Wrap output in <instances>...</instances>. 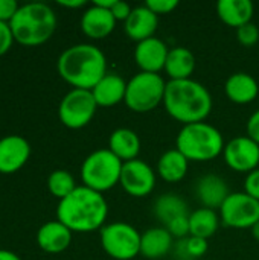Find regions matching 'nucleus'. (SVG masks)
I'll list each match as a JSON object with an SVG mask.
<instances>
[{
    "label": "nucleus",
    "mask_w": 259,
    "mask_h": 260,
    "mask_svg": "<svg viewBox=\"0 0 259 260\" xmlns=\"http://www.w3.org/2000/svg\"><path fill=\"white\" fill-rule=\"evenodd\" d=\"M12 43H14V35L9 23L0 21V56H3L11 49Z\"/></svg>",
    "instance_id": "72a5a7b5"
},
{
    "label": "nucleus",
    "mask_w": 259,
    "mask_h": 260,
    "mask_svg": "<svg viewBox=\"0 0 259 260\" xmlns=\"http://www.w3.org/2000/svg\"><path fill=\"white\" fill-rule=\"evenodd\" d=\"M140 233L127 222L105 224L99 230L102 250L114 260H133L140 254Z\"/></svg>",
    "instance_id": "6e6552de"
},
{
    "label": "nucleus",
    "mask_w": 259,
    "mask_h": 260,
    "mask_svg": "<svg viewBox=\"0 0 259 260\" xmlns=\"http://www.w3.org/2000/svg\"><path fill=\"white\" fill-rule=\"evenodd\" d=\"M114 3H116V0H95L93 2V5H96L99 8H104V9H110V11H111Z\"/></svg>",
    "instance_id": "ea45409f"
},
{
    "label": "nucleus",
    "mask_w": 259,
    "mask_h": 260,
    "mask_svg": "<svg viewBox=\"0 0 259 260\" xmlns=\"http://www.w3.org/2000/svg\"><path fill=\"white\" fill-rule=\"evenodd\" d=\"M229 195L231 192L227 183L224 181V178L215 174L203 175L195 184V197L206 209H220Z\"/></svg>",
    "instance_id": "dca6fc26"
},
{
    "label": "nucleus",
    "mask_w": 259,
    "mask_h": 260,
    "mask_svg": "<svg viewBox=\"0 0 259 260\" xmlns=\"http://www.w3.org/2000/svg\"><path fill=\"white\" fill-rule=\"evenodd\" d=\"M244 192L259 201V168L246 175V178H244Z\"/></svg>",
    "instance_id": "473e14b6"
},
{
    "label": "nucleus",
    "mask_w": 259,
    "mask_h": 260,
    "mask_svg": "<svg viewBox=\"0 0 259 260\" xmlns=\"http://www.w3.org/2000/svg\"><path fill=\"white\" fill-rule=\"evenodd\" d=\"M14 41L23 46H40L52 38L56 29L55 11L41 2L21 5L9 21Z\"/></svg>",
    "instance_id": "20e7f679"
},
{
    "label": "nucleus",
    "mask_w": 259,
    "mask_h": 260,
    "mask_svg": "<svg viewBox=\"0 0 259 260\" xmlns=\"http://www.w3.org/2000/svg\"><path fill=\"white\" fill-rule=\"evenodd\" d=\"M220 221V215L215 210L200 207L189 213V236L208 241L217 233Z\"/></svg>",
    "instance_id": "a878e982"
},
{
    "label": "nucleus",
    "mask_w": 259,
    "mask_h": 260,
    "mask_svg": "<svg viewBox=\"0 0 259 260\" xmlns=\"http://www.w3.org/2000/svg\"><path fill=\"white\" fill-rule=\"evenodd\" d=\"M108 204L102 193L85 186H78L63 198L56 207V219L72 233H92L105 225Z\"/></svg>",
    "instance_id": "f257e3e1"
},
{
    "label": "nucleus",
    "mask_w": 259,
    "mask_h": 260,
    "mask_svg": "<svg viewBox=\"0 0 259 260\" xmlns=\"http://www.w3.org/2000/svg\"><path fill=\"white\" fill-rule=\"evenodd\" d=\"M237 38L240 41V44L246 46V47H250V46H255L259 41V29L255 23H247L241 27L237 29Z\"/></svg>",
    "instance_id": "c756f323"
},
{
    "label": "nucleus",
    "mask_w": 259,
    "mask_h": 260,
    "mask_svg": "<svg viewBox=\"0 0 259 260\" xmlns=\"http://www.w3.org/2000/svg\"><path fill=\"white\" fill-rule=\"evenodd\" d=\"M116 23L118 21L110 9L92 5L81 17V30L92 40H102L114 30Z\"/></svg>",
    "instance_id": "2eb2a0df"
},
{
    "label": "nucleus",
    "mask_w": 259,
    "mask_h": 260,
    "mask_svg": "<svg viewBox=\"0 0 259 260\" xmlns=\"http://www.w3.org/2000/svg\"><path fill=\"white\" fill-rule=\"evenodd\" d=\"M250 232H252V236H253V238H255V239L259 242V221L255 224V225H253V227H252V229H250Z\"/></svg>",
    "instance_id": "a19ab883"
},
{
    "label": "nucleus",
    "mask_w": 259,
    "mask_h": 260,
    "mask_svg": "<svg viewBox=\"0 0 259 260\" xmlns=\"http://www.w3.org/2000/svg\"><path fill=\"white\" fill-rule=\"evenodd\" d=\"M220 219L231 229H252L259 221V201L246 192H234L220 207Z\"/></svg>",
    "instance_id": "9d476101"
},
{
    "label": "nucleus",
    "mask_w": 259,
    "mask_h": 260,
    "mask_svg": "<svg viewBox=\"0 0 259 260\" xmlns=\"http://www.w3.org/2000/svg\"><path fill=\"white\" fill-rule=\"evenodd\" d=\"M224 93L231 102L238 105H247L258 98L259 84L252 75L238 72L227 78L224 84Z\"/></svg>",
    "instance_id": "aec40b11"
},
{
    "label": "nucleus",
    "mask_w": 259,
    "mask_h": 260,
    "mask_svg": "<svg viewBox=\"0 0 259 260\" xmlns=\"http://www.w3.org/2000/svg\"><path fill=\"white\" fill-rule=\"evenodd\" d=\"M0 260H21L15 253L9 250H0Z\"/></svg>",
    "instance_id": "58836bf2"
},
{
    "label": "nucleus",
    "mask_w": 259,
    "mask_h": 260,
    "mask_svg": "<svg viewBox=\"0 0 259 260\" xmlns=\"http://www.w3.org/2000/svg\"><path fill=\"white\" fill-rule=\"evenodd\" d=\"M226 165L238 172L249 174L259 166V145L249 136H238L229 140L223 151Z\"/></svg>",
    "instance_id": "f8f14e48"
},
{
    "label": "nucleus",
    "mask_w": 259,
    "mask_h": 260,
    "mask_svg": "<svg viewBox=\"0 0 259 260\" xmlns=\"http://www.w3.org/2000/svg\"><path fill=\"white\" fill-rule=\"evenodd\" d=\"M131 11H133V8L127 2H121V0H116V3L111 8V14L116 18V21H124V23L130 17Z\"/></svg>",
    "instance_id": "c9c22d12"
},
{
    "label": "nucleus",
    "mask_w": 259,
    "mask_h": 260,
    "mask_svg": "<svg viewBox=\"0 0 259 260\" xmlns=\"http://www.w3.org/2000/svg\"><path fill=\"white\" fill-rule=\"evenodd\" d=\"M189 169L188 158L179 149H168L157 161V174L166 183H180Z\"/></svg>",
    "instance_id": "393cba45"
},
{
    "label": "nucleus",
    "mask_w": 259,
    "mask_h": 260,
    "mask_svg": "<svg viewBox=\"0 0 259 260\" xmlns=\"http://www.w3.org/2000/svg\"><path fill=\"white\" fill-rule=\"evenodd\" d=\"M31 157L29 142L17 134L0 139V174L18 172Z\"/></svg>",
    "instance_id": "ddd939ff"
},
{
    "label": "nucleus",
    "mask_w": 259,
    "mask_h": 260,
    "mask_svg": "<svg viewBox=\"0 0 259 260\" xmlns=\"http://www.w3.org/2000/svg\"><path fill=\"white\" fill-rule=\"evenodd\" d=\"M211 91L195 79L168 81L163 107L166 113L182 125L205 122L212 111Z\"/></svg>",
    "instance_id": "7ed1b4c3"
},
{
    "label": "nucleus",
    "mask_w": 259,
    "mask_h": 260,
    "mask_svg": "<svg viewBox=\"0 0 259 260\" xmlns=\"http://www.w3.org/2000/svg\"><path fill=\"white\" fill-rule=\"evenodd\" d=\"M108 149L122 161L136 160L140 154V139L136 131L130 128H118L110 134Z\"/></svg>",
    "instance_id": "5701e85b"
},
{
    "label": "nucleus",
    "mask_w": 259,
    "mask_h": 260,
    "mask_svg": "<svg viewBox=\"0 0 259 260\" xmlns=\"http://www.w3.org/2000/svg\"><path fill=\"white\" fill-rule=\"evenodd\" d=\"M58 5L63 8H69V9H78L87 5L85 0H58Z\"/></svg>",
    "instance_id": "4c0bfd02"
},
{
    "label": "nucleus",
    "mask_w": 259,
    "mask_h": 260,
    "mask_svg": "<svg viewBox=\"0 0 259 260\" xmlns=\"http://www.w3.org/2000/svg\"><path fill=\"white\" fill-rule=\"evenodd\" d=\"M124 163L107 148L89 154L81 165L82 186L104 193L121 181Z\"/></svg>",
    "instance_id": "423d86ee"
},
{
    "label": "nucleus",
    "mask_w": 259,
    "mask_h": 260,
    "mask_svg": "<svg viewBox=\"0 0 259 260\" xmlns=\"http://www.w3.org/2000/svg\"><path fill=\"white\" fill-rule=\"evenodd\" d=\"M70 242H72V230H69L58 219L43 224L37 232L38 247L50 254H58L66 251Z\"/></svg>",
    "instance_id": "a211bd4d"
},
{
    "label": "nucleus",
    "mask_w": 259,
    "mask_h": 260,
    "mask_svg": "<svg viewBox=\"0 0 259 260\" xmlns=\"http://www.w3.org/2000/svg\"><path fill=\"white\" fill-rule=\"evenodd\" d=\"M169 49L157 37H151L136 44L134 49V61L140 72L148 73H160L165 69V62L168 58Z\"/></svg>",
    "instance_id": "4468645a"
},
{
    "label": "nucleus",
    "mask_w": 259,
    "mask_h": 260,
    "mask_svg": "<svg viewBox=\"0 0 259 260\" xmlns=\"http://www.w3.org/2000/svg\"><path fill=\"white\" fill-rule=\"evenodd\" d=\"M174 245V238L165 227H153L140 236V256L157 260L165 257Z\"/></svg>",
    "instance_id": "412c9836"
},
{
    "label": "nucleus",
    "mask_w": 259,
    "mask_h": 260,
    "mask_svg": "<svg viewBox=\"0 0 259 260\" xmlns=\"http://www.w3.org/2000/svg\"><path fill=\"white\" fill-rule=\"evenodd\" d=\"M145 6L159 17L174 12L179 6V0H147Z\"/></svg>",
    "instance_id": "2f4dec72"
},
{
    "label": "nucleus",
    "mask_w": 259,
    "mask_h": 260,
    "mask_svg": "<svg viewBox=\"0 0 259 260\" xmlns=\"http://www.w3.org/2000/svg\"><path fill=\"white\" fill-rule=\"evenodd\" d=\"M197 61L194 53L188 47H172L169 49L166 62H165V73L169 76V81H180V79H191L192 73L195 72Z\"/></svg>",
    "instance_id": "b1692460"
},
{
    "label": "nucleus",
    "mask_w": 259,
    "mask_h": 260,
    "mask_svg": "<svg viewBox=\"0 0 259 260\" xmlns=\"http://www.w3.org/2000/svg\"><path fill=\"white\" fill-rule=\"evenodd\" d=\"M246 131H247V136L259 145V110H256L249 117L247 125H246Z\"/></svg>",
    "instance_id": "e433bc0d"
},
{
    "label": "nucleus",
    "mask_w": 259,
    "mask_h": 260,
    "mask_svg": "<svg viewBox=\"0 0 259 260\" xmlns=\"http://www.w3.org/2000/svg\"><path fill=\"white\" fill-rule=\"evenodd\" d=\"M76 183H75V178L70 172L64 171V169H56L53 171L49 178H47V189L49 192L58 198L60 201L63 198H66L67 195H70L75 189H76Z\"/></svg>",
    "instance_id": "cd10ccee"
},
{
    "label": "nucleus",
    "mask_w": 259,
    "mask_h": 260,
    "mask_svg": "<svg viewBox=\"0 0 259 260\" xmlns=\"http://www.w3.org/2000/svg\"><path fill=\"white\" fill-rule=\"evenodd\" d=\"M156 171L143 160H131L124 163L121 174V187L134 198L148 197L156 187Z\"/></svg>",
    "instance_id": "9b49d317"
},
{
    "label": "nucleus",
    "mask_w": 259,
    "mask_h": 260,
    "mask_svg": "<svg viewBox=\"0 0 259 260\" xmlns=\"http://www.w3.org/2000/svg\"><path fill=\"white\" fill-rule=\"evenodd\" d=\"M60 76L73 88L92 90L108 72L104 52L89 43L67 47L56 61Z\"/></svg>",
    "instance_id": "f03ea898"
},
{
    "label": "nucleus",
    "mask_w": 259,
    "mask_h": 260,
    "mask_svg": "<svg viewBox=\"0 0 259 260\" xmlns=\"http://www.w3.org/2000/svg\"><path fill=\"white\" fill-rule=\"evenodd\" d=\"M154 215L163 225H168L176 218L189 215L188 213V204L177 193L168 192V193L160 195L156 200V203H154Z\"/></svg>",
    "instance_id": "bb28decb"
},
{
    "label": "nucleus",
    "mask_w": 259,
    "mask_h": 260,
    "mask_svg": "<svg viewBox=\"0 0 259 260\" xmlns=\"http://www.w3.org/2000/svg\"><path fill=\"white\" fill-rule=\"evenodd\" d=\"M98 104L90 90L72 88L60 102V122L70 129H81L87 126L95 117Z\"/></svg>",
    "instance_id": "1a4fd4ad"
},
{
    "label": "nucleus",
    "mask_w": 259,
    "mask_h": 260,
    "mask_svg": "<svg viewBox=\"0 0 259 260\" xmlns=\"http://www.w3.org/2000/svg\"><path fill=\"white\" fill-rule=\"evenodd\" d=\"M18 8L20 5L15 0H0V21L9 23L18 11Z\"/></svg>",
    "instance_id": "f704fd0d"
},
{
    "label": "nucleus",
    "mask_w": 259,
    "mask_h": 260,
    "mask_svg": "<svg viewBox=\"0 0 259 260\" xmlns=\"http://www.w3.org/2000/svg\"><path fill=\"white\" fill-rule=\"evenodd\" d=\"M224 137L218 128L208 122L183 125L176 139L179 149L188 161L206 163L218 158L224 151Z\"/></svg>",
    "instance_id": "39448f33"
},
{
    "label": "nucleus",
    "mask_w": 259,
    "mask_h": 260,
    "mask_svg": "<svg viewBox=\"0 0 259 260\" xmlns=\"http://www.w3.org/2000/svg\"><path fill=\"white\" fill-rule=\"evenodd\" d=\"M179 250L182 251L180 256H183V257H186V259H200V257H203V256L208 253L209 244H208L206 239L188 236V238H185V239L180 242Z\"/></svg>",
    "instance_id": "c85d7f7f"
},
{
    "label": "nucleus",
    "mask_w": 259,
    "mask_h": 260,
    "mask_svg": "<svg viewBox=\"0 0 259 260\" xmlns=\"http://www.w3.org/2000/svg\"><path fill=\"white\" fill-rule=\"evenodd\" d=\"M90 91L98 107H114L125 99L127 81L118 73H107Z\"/></svg>",
    "instance_id": "6ab92c4d"
},
{
    "label": "nucleus",
    "mask_w": 259,
    "mask_h": 260,
    "mask_svg": "<svg viewBox=\"0 0 259 260\" xmlns=\"http://www.w3.org/2000/svg\"><path fill=\"white\" fill-rule=\"evenodd\" d=\"M125 34L130 40L140 43L143 40H148L154 37L157 27H159V17L148 9L145 5L133 8L130 17L124 23Z\"/></svg>",
    "instance_id": "f3484780"
},
{
    "label": "nucleus",
    "mask_w": 259,
    "mask_h": 260,
    "mask_svg": "<svg viewBox=\"0 0 259 260\" xmlns=\"http://www.w3.org/2000/svg\"><path fill=\"white\" fill-rule=\"evenodd\" d=\"M218 18L229 27H241L252 21L255 6L250 0H220L215 6Z\"/></svg>",
    "instance_id": "4be33fe9"
},
{
    "label": "nucleus",
    "mask_w": 259,
    "mask_h": 260,
    "mask_svg": "<svg viewBox=\"0 0 259 260\" xmlns=\"http://www.w3.org/2000/svg\"><path fill=\"white\" fill-rule=\"evenodd\" d=\"M165 229L171 233L172 238H177V239L188 238L189 236V215L176 218L168 225H165Z\"/></svg>",
    "instance_id": "7c9ffc66"
},
{
    "label": "nucleus",
    "mask_w": 259,
    "mask_h": 260,
    "mask_svg": "<svg viewBox=\"0 0 259 260\" xmlns=\"http://www.w3.org/2000/svg\"><path fill=\"white\" fill-rule=\"evenodd\" d=\"M165 90L166 81L160 76V73L139 72L130 81H127L124 102L133 113H150L163 104Z\"/></svg>",
    "instance_id": "0eeeda50"
}]
</instances>
